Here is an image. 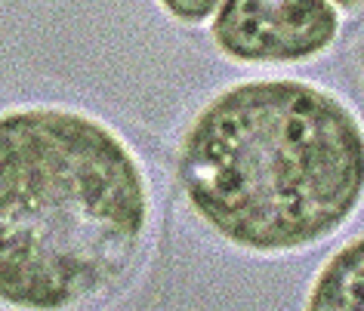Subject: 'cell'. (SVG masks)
<instances>
[{"label":"cell","mask_w":364,"mask_h":311,"mask_svg":"<svg viewBox=\"0 0 364 311\" xmlns=\"http://www.w3.org/2000/svg\"><path fill=\"white\" fill-rule=\"evenodd\" d=\"M154 4L170 22L182 25V28H201L213 19L223 0H154Z\"/></svg>","instance_id":"cell-5"},{"label":"cell","mask_w":364,"mask_h":311,"mask_svg":"<svg viewBox=\"0 0 364 311\" xmlns=\"http://www.w3.org/2000/svg\"><path fill=\"white\" fill-rule=\"evenodd\" d=\"M312 311H364V234L336 246L306 290Z\"/></svg>","instance_id":"cell-4"},{"label":"cell","mask_w":364,"mask_h":311,"mask_svg":"<svg viewBox=\"0 0 364 311\" xmlns=\"http://www.w3.org/2000/svg\"><path fill=\"white\" fill-rule=\"evenodd\" d=\"M198 225L259 259L309 253L364 207V121L309 77H241L198 105L176 142Z\"/></svg>","instance_id":"cell-1"},{"label":"cell","mask_w":364,"mask_h":311,"mask_svg":"<svg viewBox=\"0 0 364 311\" xmlns=\"http://www.w3.org/2000/svg\"><path fill=\"white\" fill-rule=\"evenodd\" d=\"M130 139L71 105L0 111V305L65 311L124 287L154 234Z\"/></svg>","instance_id":"cell-2"},{"label":"cell","mask_w":364,"mask_h":311,"mask_svg":"<svg viewBox=\"0 0 364 311\" xmlns=\"http://www.w3.org/2000/svg\"><path fill=\"white\" fill-rule=\"evenodd\" d=\"M331 4H336L343 13H358V10H364V0H331Z\"/></svg>","instance_id":"cell-6"},{"label":"cell","mask_w":364,"mask_h":311,"mask_svg":"<svg viewBox=\"0 0 364 311\" xmlns=\"http://www.w3.org/2000/svg\"><path fill=\"white\" fill-rule=\"evenodd\" d=\"M207 31L235 65H306L340 43L343 10L331 0H223Z\"/></svg>","instance_id":"cell-3"}]
</instances>
